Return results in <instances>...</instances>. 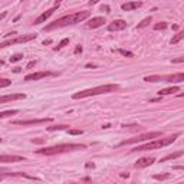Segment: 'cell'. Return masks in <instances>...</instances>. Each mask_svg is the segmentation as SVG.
<instances>
[{
	"label": "cell",
	"instance_id": "6da1fadb",
	"mask_svg": "<svg viewBox=\"0 0 184 184\" xmlns=\"http://www.w3.org/2000/svg\"><path fill=\"white\" fill-rule=\"evenodd\" d=\"M87 17H89V12H76V13H72V15L63 16L58 20L52 22L51 25H48L43 27V32H51L55 30V29H59V27H65V26L69 25H76V23H81L82 20H85Z\"/></svg>",
	"mask_w": 184,
	"mask_h": 184
},
{
	"label": "cell",
	"instance_id": "7a4b0ae2",
	"mask_svg": "<svg viewBox=\"0 0 184 184\" xmlns=\"http://www.w3.org/2000/svg\"><path fill=\"white\" fill-rule=\"evenodd\" d=\"M85 148H87L85 144H59V145H53V147H45V148L36 150V154L55 155V154L69 153V151H76V150H85Z\"/></svg>",
	"mask_w": 184,
	"mask_h": 184
},
{
	"label": "cell",
	"instance_id": "3957f363",
	"mask_svg": "<svg viewBox=\"0 0 184 184\" xmlns=\"http://www.w3.org/2000/svg\"><path fill=\"white\" fill-rule=\"evenodd\" d=\"M119 88L117 83H107V85H99V87L91 88V89H85V91H79L76 94H73L72 98L73 99H81V98H88V97H95V95H101V94H111L115 92Z\"/></svg>",
	"mask_w": 184,
	"mask_h": 184
},
{
	"label": "cell",
	"instance_id": "277c9868",
	"mask_svg": "<svg viewBox=\"0 0 184 184\" xmlns=\"http://www.w3.org/2000/svg\"><path fill=\"white\" fill-rule=\"evenodd\" d=\"M180 134H173L170 137H165V138H157V140H153L150 143L144 144V145H138L135 148H133L134 153H138V151H148V150H158V148H163L165 145H170L175 141V138H179Z\"/></svg>",
	"mask_w": 184,
	"mask_h": 184
},
{
	"label": "cell",
	"instance_id": "5b68a950",
	"mask_svg": "<svg viewBox=\"0 0 184 184\" xmlns=\"http://www.w3.org/2000/svg\"><path fill=\"white\" fill-rule=\"evenodd\" d=\"M145 82H183L184 73H173V75H150L144 78Z\"/></svg>",
	"mask_w": 184,
	"mask_h": 184
},
{
	"label": "cell",
	"instance_id": "8992f818",
	"mask_svg": "<svg viewBox=\"0 0 184 184\" xmlns=\"http://www.w3.org/2000/svg\"><path fill=\"white\" fill-rule=\"evenodd\" d=\"M163 135L161 131H153V133H145V134H141V135H137L134 138H128V140H124L121 143L118 144L119 147L122 145H127V144H135V143H143V141H148V140H154V138H158Z\"/></svg>",
	"mask_w": 184,
	"mask_h": 184
},
{
	"label": "cell",
	"instance_id": "52a82bcc",
	"mask_svg": "<svg viewBox=\"0 0 184 184\" xmlns=\"http://www.w3.org/2000/svg\"><path fill=\"white\" fill-rule=\"evenodd\" d=\"M36 39V35L33 33H29V35H22V36H17L15 39H9V41H5L0 43V49L3 48H7V46H12V45H17V43H25V42H30Z\"/></svg>",
	"mask_w": 184,
	"mask_h": 184
},
{
	"label": "cell",
	"instance_id": "ba28073f",
	"mask_svg": "<svg viewBox=\"0 0 184 184\" xmlns=\"http://www.w3.org/2000/svg\"><path fill=\"white\" fill-rule=\"evenodd\" d=\"M52 118H41V119H16V121H12L13 125H23V127H27V125H37V124H46L51 122Z\"/></svg>",
	"mask_w": 184,
	"mask_h": 184
},
{
	"label": "cell",
	"instance_id": "9c48e42d",
	"mask_svg": "<svg viewBox=\"0 0 184 184\" xmlns=\"http://www.w3.org/2000/svg\"><path fill=\"white\" fill-rule=\"evenodd\" d=\"M56 73L53 72H49V71H42V72H35V73H29L25 76V81H39L42 78H46V76H53Z\"/></svg>",
	"mask_w": 184,
	"mask_h": 184
},
{
	"label": "cell",
	"instance_id": "30bf717a",
	"mask_svg": "<svg viewBox=\"0 0 184 184\" xmlns=\"http://www.w3.org/2000/svg\"><path fill=\"white\" fill-rule=\"evenodd\" d=\"M25 161L20 155H10V154H0V163H20Z\"/></svg>",
	"mask_w": 184,
	"mask_h": 184
},
{
	"label": "cell",
	"instance_id": "8fae6325",
	"mask_svg": "<svg viewBox=\"0 0 184 184\" xmlns=\"http://www.w3.org/2000/svg\"><path fill=\"white\" fill-rule=\"evenodd\" d=\"M127 27V22L125 20H114L112 23L108 25V30L109 32H118V30H124Z\"/></svg>",
	"mask_w": 184,
	"mask_h": 184
},
{
	"label": "cell",
	"instance_id": "7c38bea8",
	"mask_svg": "<svg viewBox=\"0 0 184 184\" xmlns=\"http://www.w3.org/2000/svg\"><path fill=\"white\" fill-rule=\"evenodd\" d=\"M58 6H59V5H55L53 7H52V9H49V10H46L45 13H42V15L39 16V17H37V19L35 20V25H39V23H43V22L48 20V19H49V17H51V16L53 15L55 12H56Z\"/></svg>",
	"mask_w": 184,
	"mask_h": 184
},
{
	"label": "cell",
	"instance_id": "4fadbf2b",
	"mask_svg": "<svg viewBox=\"0 0 184 184\" xmlns=\"http://www.w3.org/2000/svg\"><path fill=\"white\" fill-rule=\"evenodd\" d=\"M26 95L25 94H12V95H3L0 97V104H6L10 102V101H17V99H25Z\"/></svg>",
	"mask_w": 184,
	"mask_h": 184
},
{
	"label": "cell",
	"instance_id": "5bb4252c",
	"mask_svg": "<svg viewBox=\"0 0 184 184\" xmlns=\"http://www.w3.org/2000/svg\"><path fill=\"white\" fill-rule=\"evenodd\" d=\"M105 23V17H101V16H98V17H92L91 20L87 23V27L88 29H97L99 26H102Z\"/></svg>",
	"mask_w": 184,
	"mask_h": 184
},
{
	"label": "cell",
	"instance_id": "9a60e30c",
	"mask_svg": "<svg viewBox=\"0 0 184 184\" xmlns=\"http://www.w3.org/2000/svg\"><path fill=\"white\" fill-rule=\"evenodd\" d=\"M154 161H155L154 157H143V158H140L137 163H135V167H137V168H145V167L151 165Z\"/></svg>",
	"mask_w": 184,
	"mask_h": 184
},
{
	"label": "cell",
	"instance_id": "2e32d148",
	"mask_svg": "<svg viewBox=\"0 0 184 184\" xmlns=\"http://www.w3.org/2000/svg\"><path fill=\"white\" fill-rule=\"evenodd\" d=\"M141 6H143V2H127V3L121 5V9L124 12H131L138 9V7H141Z\"/></svg>",
	"mask_w": 184,
	"mask_h": 184
},
{
	"label": "cell",
	"instance_id": "e0dca14e",
	"mask_svg": "<svg viewBox=\"0 0 184 184\" xmlns=\"http://www.w3.org/2000/svg\"><path fill=\"white\" fill-rule=\"evenodd\" d=\"M179 91H180L179 87L165 88V89H160V91H158V95H160V97H163V95H171V94H175V92H179Z\"/></svg>",
	"mask_w": 184,
	"mask_h": 184
},
{
	"label": "cell",
	"instance_id": "ac0fdd59",
	"mask_svg": "<svg viewBox=\"0 0 184 184\" xmlns=\"http://www.w3.org/2000/svg\"><path fill=\"white\" fill-rule=\"evenodd\" d=\"M183 155V151H177V153L174 154H168V155H165L164 158H161V161H170V160H175L179 158V157H181Z\"/></svg>",
	"mask_w": 184,
	"mask_h": 184
},
{
	"label": "cell",
	"instance_id": "d6986e66",
	"mask_svg": "<svg viewBox=\"0 0 184 184\" xmlns=\"http://www.w3.org/2000/svg\"><path fill=\"white\" fill-rule=\"evenodd\" d=\"M17 112H19V109H10V111H5V112H0V118L12 117V115H16Z\"/></svg>",
	"mask_w": 184,
	"mask_h": 184
},
{
	"label": "cell",
	"instance_id": "ffe728a7",
	"mask_svg": "<svg viewBox=\"0 0 184 184\" xmlns=\"http://www.w3.org/2000/svg\"><path fill=\"white\" fill-rule=\"evenodd\" d=\"M151 20H153V17H151V16L145 17L144 20H141V23H138V29H143V27H145V26H148L150 23H151Z\"/></svg>",
	"mask_w": 184,
	"mask_h": 184
},
{
	"label": "cell",
	"instance_id": "44dd1931",
	"mask_svg": "<svg viewBox=\"0 0 184 184\" xmlns=\"http://www.w3.org/2000/svg\"><path fill=\"white\" fill-rule=\"evenodd\" d=\"M183 37H184V32H179V33H177V35H175L173 39H171V45H175V43H179V42L181 41Z\"/></svg>",
	"mask_w": 184,
	"mask_h": 184
},
{
	"label": "cell",
	"instance_id": "7402d4cb",
	"mask_svg": "<svg viewBox=\"0 0 184 184\" xmlns=\"http://www.w3.org/2000/svg\"><path fill=\"white\" fill-rule=\"evenodd\" d=\"M12 81L10 79H6V78H0V88H7L10 87Z\"/></svg>",
	"mask_w": 184,
	"mask_h": 184
},
{
	"label": "cell",
	"instance_id": "603a6c76",
	"mask_svg": "<svg viewBox=\"0 0 184 184\" xmlns=\"http://www.w3.org/2000/svg\"><path fill=\"white\" fill-rule=\"evenodd\" d=\"M61 129H68V125H55V127H48V131H61Z\"/></svg>",
	"mask_w": 184,
	"mask_h": 184
},
{
	"label": "cell",
	"instance_id": "cb8c5ba5",
	"mask_svg": "<svg viewBox=\"0 0 184 184\" xmlns=\"http://www.w3.org/2000/svg\"><path fill=\"white\" fill-rule=\"evenodd\" d=\"M167 23H165V22H160V23H157V25L154 26V29H155V30H164V29H167Z\"/></svg>",
	"mask_w": 184,
	"mask_h": 184
},
{
	"label": "cell",
	"instance_id": "d4e9b609",
	"mask_svg": "<svg viewBox=\"0 0 184 184\" xmlns=\"http://www.w3.org/2000/svg\"><path fill=\"white\" fill-rule=\"evenodd\" d=\"M20 59H23V55H22V53H16V55H13V56L10 58V62L15 63V62H19Z\"/></svg>",
	"mask_w": 184,
	"mask_h": 184
},
{
	"label": "cell",
	"instance_id": "484cf974",
	"mask_svg": "<svg viewBox=\"0 0 184 184\" xmlns=\"http://www.w3.org/2000/svg\"><path fill=\"white\" fill-rule=\"evenodd\" d=\"M68 43H69V39H63V41H62L61 43H59V45H58L56 48H55V49H53V51H59V49H62V48H63V46H66Z\"/></svg>",
	"mask_w": 184,
	"mask_h": 184
},
{
	"label": "cell",
	"instance_id": "4316f807",
	"mask_svg": "<svg viewBox=\"0 0 184 184\" xmlns=\"http://www.w3.org/2000/svg\"><path fill=\"white\" fill-rule=\"evenodd\" d=\"M119 53H121V55H124V56H128V58H133L134 56V53L133 52H129V51H124V49H119Z\"/></svg>",
	"mask_w": 184,
	"mask_h": 184
},
{
	"label": "cell",
	"instance_id": "83f0119b",
	"mask_svg": "<svg viewBox=\"0 0 184 184\" xmlns=\"http://www.w3.org/2000/svg\"><path fill=\"white\" fill-rule=\"evenodd\" d=\"M68 133L71 134V135H82L83 131L82 129H68Z\"/></svg>",
	"mask_w": 184,
	"mask_h": 184
},
{
	"label": "cell",
	"instance_id": "f1b7e54d",
	"mask_svg": "<svg viewBox=\"0 0 184 184\" xmlns=\"http://www.w3.org/2000/svg\"><path fill=\"white\" fill-rule=\"evenodd\" d=\"M168 177H170V174H155L154 175L155 180H165V179H168Z\"/></svg>",
	"mask_w": 184,
	"mask_h": 184
},
{
	"label": "cell",
	"instance_id": "f546056e",
	"mask_svg": "<svg viewBox=\"0 0 184 184\" xmlns=\"http://www.w3.org/2000/svg\"><path fill=\"white\" fill-rule=\"evenodd\" d=\"M173 63H181V62H184V58H177V59H173Z\"/></svg>",
	"mask_w": 184,
	"mask_h": 184
},
{
	"label": "cell",
	"instance_id": "4dcf8cb0",
	"mask_svg": "<svg viewBox=\"0 0 184 184\" xmlns=\"http://www.w3.org/2000/svg\"><path fill=\"white\" fill-rule=\"evenodd\" d=\"M36 65V61H33V62H30L29 65H27V69H30V68H33Z\"/></svg>",
	"mask_w": 184,
	"mask_h": 184
},
{
	"label": "cell",
	"instance_id": "1f68e13d",
	"mask_svg": "<svg viewBox=\"0 0 184 184\" xmlns=\"http://www.w3.org/2000/svg\"><path fill=\"white\" fill-rule=\"evenodd\" d=\"M98 2H99V0H89V2H88V3H89V5H97V3H98Z\"/></svg>",
	"mask_w": 184,
	"mask_h": 184
},
{
	"label": "cell",
	"instance_id": "d6a6232c",
	"mask_svg": "<svg viewBox=\"0 0 184 184\" xmlns=\"http://www.w3.org/2000/svg\"><path fill=\"white\" fill-rule=\"evenodd\" d=\"M157 101H161V97H160V98H154V99H150V102H157Z\"/></svg>",
	"mask_w": 184,
	"mask_h": 184
},
{
	"label": "cell",
	"instance_id": "836d02e7",
	"mask_svg": "<svg viewBox=\"0 0 184 184\" xmlns=\"http://www.w3.org/2000/svg\"><path fill=\"white\" fill-rule=\"evenodd\" d=\"M79 52H82V48H81V46H76V49H75V53H79Z\"/></svg>",
	"mask_w": 184,
	"mask_h": 184
},
{
	"label": "cell",
	"instance_id": "e575fe53",
	"mask_svg": "<svg viewBox=\"0 0 184 184\" xmlns=\"http://www.w3.org/2000/svg\"><path fill=\"white\" fill-rule=\"evenodd\" d=\"M101 9H102V10H105V12H109V7H108V6H102Z\"/></svg>",
	"mask_w": 184,
	"mask_h": 184
},
{
	"label": "cell",
	"instance_id": "d590c367",
	"mask_svg": "<svg viewBox=\"0 0 184 184\" xmlns=\"http://www.w3.org/2000/svg\"><path fill=\"white\" fill-rule=\"evenodd\" d=\"M32 143H43V140H32Z\"/></svg>",
	"mask_w": 184,
	"mask_h": 184
},
{
	"label": "cell",
	"instance_id": "8d00e7d4",
	"mask_svg": "<svg viewBox=\"0 0 184 184\" xmlns=\"http://www.w3.org/2000/svg\"><path fill=\"white\" fill-rule=\"evenodd\" d=\"M6 15H7V13H6V12H5V13H2V15H0V20H2V19H3V17H5Z\"/></svg>",
	"mask_w": 184,
	"mask_h": 184
},
{
	"label": "cell",
	"instance_id": "74e56055",
	"mask_svg": "<svg viewBox=\"0 0 184 184\" xmlns=\"http://www.w3.org/2000/svg\"><path fill=\"white\" fill-rule=\"evenodd\" d=\"M2 65H3V61H0V66H2Z\"/></svg>",
	"mask_w": 184,
	"mask_h": 184
}]
</instances>
